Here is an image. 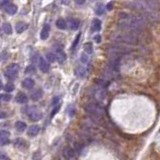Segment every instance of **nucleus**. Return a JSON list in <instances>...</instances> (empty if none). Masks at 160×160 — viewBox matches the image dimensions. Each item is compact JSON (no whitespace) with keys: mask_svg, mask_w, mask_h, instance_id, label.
<instances>
[{"mask_svg":"<svg viewBox=\"0 0 160 160\" xmlns=\"http://www.w3.org/2000/svg\"><path fill=\"white\" fill-rule=\"evenodd\" d=\"M145 18L139 15H130L128 13H119V26L125 30L136 31L145 25Z\"/></svg>","mask_w":160,"mask_h":160,"instance_id":"1","label":"nucleus"},{"mask_svg":"<svg viewBox=\"0 0 160 160\" xmlns=\"http://www.w3.org/2000/svg\"><path fill=\"white\" fill-rule=\"evenodd\" d=\"M85 111L94 122L101 123L105 110L98 103H88L85 105Z\"/></svg>","mask_w":160,"mask_h":160,"instance_id":"2","label":"nucleus"},{"mask_svg":"<svg viewBox=\"0 0 160 160\" xmlns=\"http://www.w3.org/2000/svg\"><path fill=\"white\" fill-rule=\"evenodd\" d=\"M112 40L117 43L134 45L138 42V36L132 32H118L112 36Z\"/></svg>","mask_w":160,"mask_h":160,"instance_id":"3","label":"nucleus"},{"mask_svg":"<svg viewBox=\"0 0 160 160\" xmlns=\"http://www.w3.org/2000/svg\"><path fill=\"white\" fill-rule=\"evenodd\" d=\"M129 6L132 7L133 9L141 10V11H152L154 9L155 2L152 1H134L128 3Z\"/></svg>","mask_w":160,"mask_h":160,"instance_id":"4","label":"nucleus"},{"mask_svg":"<svg viewBox=\"0 0 160 160\" xmlns=\"http://www.w3.org/2000/svg\"><path fill=\"white\" fill-rule=\"evenodd\" d=\"M92 97L97 103H101L106 98V90L105 87H102L100 85H96V87L92 88Z\"/></svg>","mask_w":160,"mask_h":160,"instance_id":"5","label":"nucleus"},{"mask_svg":"<svg viewBox=\"0 0 160 160\" xmlns=\"http://www.w3.org/2000/svg\"><path fill=\"white\" fill-rule=\"evenodd\" d=\"M18 72H19V66L17 64H11L10 66L7 67L6 72H5V76L8 79H14L17 76Z\"/></svg>","mask_w":160,"mask_h":160,"instance_id":"6","label":"nucleus"},{"mask_svg":"<svg viewBox=\"0 0 160 160\" xmlns=\"http://www.w3.org/2000/svg\"><path fill=\"white\" fill-rule=\"evenodd\" d=\"M55 57H56V60H58L59 63H63L66 59V54L64 53L63 49H62V45H56L55 46Z\"/></svg>","mask_w":160,"mask_h":160,"instance_id":"7","label":"nucleus"},{"mask_svg":"<svg viewBox=\"0 0 160 160\" xmlns=\"http://www.w3.org/2000/svg\"><path fill=\"white\" fill-rule=\"evenodd\" d=\"M28 117H29L31 121H38V120L41 119L42 114H41V112L39 111L37 108L33 107V108H31L30 111L28 112Z\"/></svg>","mask_w":160,"mask_h":160,"instance_id":"8","label":"nucleus"},{"mask_svg":"<svg viewBox=\"0 0 160 160\" xmlns=\"http://www.w3.org/2000/svg\"><path fill=\"white\" fill-rule=\"evenodd\" d=\"M38 63H39V69H40L41 71L44 72V73L48 72V70H49V64H48V62H47L45 59L42 58V57H40V58H39Z\"/></svg>","mask_w":160,"mask_h":160,"instance_id":"9","label":"nucleus"},{"mask_svg":"<svg viewBox=\"0 0 160 160\" xmlns=\"http://www.w3.org/2000/svg\"><path fill=\"white\" fill-rule=\"evenodd\" d=\"M49 30H50V26H49L48 24H45V25L43 26L42 30H41V32H40V37H41V39L45 40V39L48 38V36H49Z\"/></svg>","mask_w":160,"mask_h":160,"instance_id":"10","label":"nucleus"},{"mask_svg":"<svg viewBox=\"0 0 160 160\" xmlns=\"http://www.w3.org/2000/svg\"><path fill=\"white\" fill-rule=\"evenodd\" d=\"M34 85H35V82H34V80L32 78H26V79L23 80V82H22V86L26 89L33 88Z\"/></svg>","mask_w":160,"mask_h":160,"instance_id":"11","label":"nucleus"},{"mask_svg":"<svg viewBox=\"0 0 160 160\" xmlns=\"http://www.w3.org/2000/svg\"><path fill=\"white\" fill-rule=\"evenodd\" d=\"M16 101L18 102V103H20V104H24V103H26V102L28 101V98H27V96H26L24 93L19 92L17 94V96H16Z\"/></svg>","mask_w":160,"mask_h":160,"instance_id":"12","label":"nucleus"},{"mask_svg":"<svg viewBox=\"0 0 160 160\" xmlns=\"http://www.w3.org/2000/svg\"><path fill=\"white\" fill-rule=\"evenodd\" d=\"M42 94H43V91L41 90V89H37V90L34 91V92L31 94V99L34 101H37L42 97Z\"/></svg>","mask_w":160,"mask_h":160,"instance_id":"13","label":"nucleus"},{"mask_svg":"<svg viewBox=\"0 0 160 160\" xmlns=\"http://www.w3.org/2000/svg\"><path fill=\"white\" fill-rule=\"evenodd\" d=\"M39 132V126L38 125H32L29 129H28V135L33 137V136H36Z\"/></svg>","mask_w":160,"mask_h":160,"instance_id":"14","label":"nucleus"},{"mask_svg":"<svg viewBox=\"0 0 160 160\" xmlns=\"http://www.w3.org/2000/svg\"><path fill=\"white\" fill-rule=\"evenodd\" d=\"M5 10H6V12L8 13V14H11L12 15V14H15V13H16L17 7H16V5L9 3L6 7H5Z\"/></svg>","mask_w":160,"mask_h":160,"instance_id":"15","label":"nucleus"},{"mask_svg":"<svg viewBox=\"0 0 160 160\" xmlns=\"http://www.w3.org/2000/svg\"><path fill=\"white\" fill-rule=\"evenodd\" d=\"M26 28H27V25L25 24V23H23V22H19V23H17L16 26H15V29H16V32L18 33H21L23 32Z\"/></svg>","mask_w":160,"mask_h":160,"instance_id":"16","label":"nucleus"},{"mask_svg":"<svg viewBox=\"0 0 160 160\" xmlns=\"http://www.w3.org/2000/svg\"><path fill=\"white\" fill-rule=\"evenodd\" d=\"M69 24H70V28H71L72 30H76V29H78V27H79V21L74 19V18L69 19Z\"/></svg>","mask_w":160,"mask_h":160,"instance_id":"17","label":"nucleus"},{"mask_svg":"<svg viewBox=\"0 0 160 160\" xmlns=\"http://www.w3.org/2000/svg\"><path fill=\"white\" fill-rule=\"evenodd\" d=\"M15 128H16L18 131L21 132V131H24V129L26 128V124L22 121H17L15 123Z\"/></svg>","mask_w":160,"mask_h":160,"instance_id":"18","label":"nucleus"},{"mask_svg":"<svg viewBox=\"0 0 160 160\" xmlns=\"http://www.w3.org/2000/svg\"><path fill=\"white\" fill-rule=\"evenodd\" d=\"M86 74V69L82 66H78L76 69V75L79 76V77H83Z\"/></svg>","mask_w":160,"mask_h":160,"instance_id":"19","label":"nucleus"},{"mask_svg":"<svg viewBox=\"0 0 160 160\" xmlns=\"http://www.w3.org/2000/svg\"><path fill=\"white\" fill-rule=\"evenodd\" d=\"M2 29L6 34H11L12 33V27L9 23H4L3 26H2Z\"/></svg>","mask_w":160,"mask_h":160,"instance_id":"20","label":"nucleus"},{"mask_svg":"<svg viewBox=\"0 0 160 160\" xmlns=\"http://www.w3.org/2000/svg\"><path fill=\"white\" fill-rule=\"evenodd\" d=\"M101 29V21L98 19L93 20V30L94 31H99Z\"/></svg>","mask_w":160,"mask_h":160,"instance_id":"21","label":"nucleus"},{"mask_svg":"<svg viewBox=\"0 0 160 160\" xmlns=\"http://www.w3.org/2000/svg\"><path fill=\"white\" fill-rule=\"evenodd\" d=\"M56 26L59 28V29H65L66 28V22H65L64 19H58L56 22Z\"/></svg>","mask_w":160,"mask_h":160,"instance_id":"22","label":"nucleus"},{"mask_svg":"<svg viewBox=\"0 0 160 160\" xmlns=\"http://www.w3.org/2000/svg\"><path fill=\"white\" fill-rule=\"evenodd\" d=\"M10 135V133L6 130H0V140L2 139H8V136Z\"/></svg>","mask_w":160,"mask_h":160,"instance_id":"23","label":"nucleus"},{"mask_svg":"<svg viewBox=\"0 0 160 160\" xmlns=\"http://www.w3.org/2000/svg\"><path fill=\"white\" fill-rule=\"evenodd\" d=\"M84 50L86 52V54H91L92 53V45H91V43H85L84 45Z\"/></svg>","mask_w":160,"mask_h":160,"instance_id":"24","label":"nucleus"},{"mask_svg":"<svg viewBox=\"0 0 160 160\" xmlns=\"http://www.w3.org/2000/svg\"><path fill=\"white\" fill-rule=\"evenodd\" d=\"M66 155L69 159H74L75 158V151L73 150V149H67L66 151Z\"/></svg>","mask_w":160,"mask_h":160,"instance_id":"25","label":"nucleus"},{"mask_svg":"<svg viewBox=\"0 0 160 160\" xmlns=\"http://www.w3.org/2000/svg\"><path fill=\"white\" fill-rule=\"evenodd\" d=\"M4 89L6 92H11V91L14 90V85H13L12 83H7V84L4 86Z\"/></svg>","mask_w":160,"mask_h":160,"instance_id":"26","label":"nucleus"},{"mask_svg":"<svg viewBox=\"0 0 160 160\" xmlns=\"http://www.w3.org/2000/svg\"><path fill=\"white\" fill-rule=\"evenodd\" d=\"M46 59L48 60V62H54L56 60V57H55V55L53 53H47Z\"/></svg>","mask_w":160,"mask_h":160,"instance_id":"27","label":"nucleus"},{"mask_svg":"<svg viewBox=\"0 0 160 160\" xmlns=\"http://www.w3.org/2000/svg\"><path fill=\"white\" fill-rule=\"evenodd\" d=\"M80 60H81V62L82 63H88V61H89V55L88 54H82L81 55V58H80Z\"/></svg>","mask_w":160,"mask_h":160,"instance_id":"28","label":"nucleus"},{"mask_svg":"<svg viewBox=\"0 0 160 160\" xmlns=\"http://www.w3.org/2000/svg\"><path fill=\"white\" fill-rule=\"evenodd\" d=\"M10 99H11V95H9V94H0V100L9 101Z\"/></svg>","mask_w":160,"mask_h":160,"instance_id":"29","label":"nucleus"},{"mask_svg":"<svg viewBox=\"0 0 160 160\" xmlns=\"http://www.w3.org/2000/svg\"><path fill=\"white\" fill-rule=\"evenodd\" d=\"M80 36H81V34L79 33L77 36H76V38H75V40H74V43H73V45H72V49L74 50L75 49V47L76 45H77V43H78V41H79V39H80Z\"/></svg>","mask_w":160,"mask_h":160,"instance_id":"30","label":"nucleus"},{"mask_svg":"<svg viewBox=\"0 0 160 160\" xmlns=\"http://www.w3.org/2000/svg\"><path fill=\"white\" fill-rule=\"evenodd\" d=\"M103 13H104V8H103V7H99V8L96 9V14L101 15V14H103Z\"/></svg>","mask_w":160,"mask_h":160,"instance_id":"31","label":"nucleus"},{"mask_svg":"<svg viewBox=\"0 0 160 160\" xmlns=\"http://www.w3.org/2000/svg\"><path fill=\"white\" fill-rule=\"evenodd\" d=\"M59 108H60V104H57V107H55V108L53 109V111H52V115H51V116H54V115L57 113V111L59 110Z\"/></svg>","mask_w":160,"mask_h":160,"instance_id":"32","label":"nucleus"},{"mask_svg":"<svg viewBox=\"0 0 160 160\" xmlns=\"http://www.w3.org/2000/svg\"><path fill=\"white\" fill-rule=\"evenodd\" d=\"M0 160H9V158L2 152H0Z\"/></svg>","mask_w":160,"mask_h":160,"instance_id":"33","label":"nucleus"},{"mask_svg":"<svg viewBox=\"0 0 160 160\" xmlns=\"http://www.w3.org/2000/svg\"><path fill=\"white\" fill-rule=\"evenodd\" d=\"M32 71H33V72L35 71V69H34V66H32V65H31V66H29V67L27 68V69H26V72H27V73H31Z\"/></svg>","mask_w":160,"mask_h":160,"instance_id":"34","label":"nucleus"},{"mask_svg":"<svg viewBox=\"0 0 160 160\" xmlns=\"http://www.w3.org/2000/svg\"><path fill=\"white\" fill-rule=\"evenodd\" d=\"M94 40H95V42L97 43H99L101 41V37H100V35H96L95 37H94Z\"/></svg>","mask_w":160,"mask_h":160,"instance_id":"35","label":"nucleus"},{"mask_svg":"<svg viewBox=\"0 0 160 160\" xmlns=\"http://www.w3.org/2000/svg\"><path fill=\"white\" fill-rule=\"evenodd\" d=\"M58 101H59V97H55V98L53 99V102H52V104H53V105L59 104V103H58Z\"/></svg>","mask_w":160,"mask_h":160,"instance_id":"36","label":"nucleus"},{"mask_svg":"<svg viewBox=\"0 0 160 160\" xmlns=\"http://www.w3.org/2000/svg\"><path fill=\"white\" fill-rule=\"evenodd\" d=\"M9 142L8 139H2V140H0V143L2 144V145H5V144H7Z\"/></svg>","mask_w":160,"mask_h":160,"instance_id":"37","label":"nucleus"},{"mask_svg":"<svg viewBox=\"0 0 160 160\" xmlns=\"http://www.w3.org/2000/svg\"><path fill=\"white\" fill-rule=\"evenodd\" d=\"M112 7H113V3H112V2H109V3L107 4L106 8H107V10H111Z\"/></svg>","mask_w":160,"mask_h":160,"instance_id":"38","label":"nucleus"},{"mask_svg":"<svg viewBox=\"0 0 160 160\" xmlns=\"http://www.w3.org/2000/svg\"><path fill=\"white\" fill-rule=\"evenodd\" d=\"M9 4V2L8 1H2V2H0V5H1V6H4V5H8Z\"/></svg>","mask_w":160,"mask_h":160,"instance_id":"39","label":"nucleus"},{"mask_svg":"<svg viewBox=\"0 0 160 160\" xmlns=\"http://www.w3.org/2000/svg\"><path fill=\"white\" fill-rule=\"evenodd\" d=\"M5 117H6V114H5L4 112L0 111V119H2V118H5Z\"/></svg>","mask_w":160,"mask_h":160,"instance_id":"40","label":"nucleus"},{"mask_svg":"<svg viewBox=\"0 0 160 160\" xmlns=\"http://www.w3.org/2000/svg\"><path fill=\"white\" fill-rule=\"evenodd\" d=\"M0 89H2V81L0 79Z\"/></svg>","mask_w":160,"mask_h":160,"instance_id":"41","label":"nucleus"}]
</instances>
